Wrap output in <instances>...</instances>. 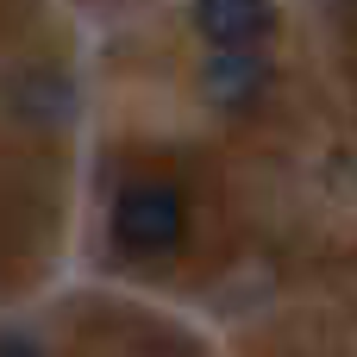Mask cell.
<instances>
[{"mask_svg": "<svg viewBox=\"0 0 357 357\" xmlns=\"http://www.w3.org/2000/svg\"><path fill=\"white\" fill-rule=\"evenodd\" d=\"M182 195L169 182H132L119 201H113V238L132 251V257H163L182 245Z\"/></svg>", "mask_w": 357, "mask_h": 357, "instance_id": "cell-1", "label": "cell"}, {"mask_svg": "<svg viewBox=\"0 0 357 357\" xmlns=\"http://www.w3.org/2000/svg\"><path fill=\"white\" fill-rule=\"evenodd\" d=\"M264 88H270V63L257 56V44H213V56L201 63V94H207L220 113L257 107Z\"/></svg>", "mask_w": 357, "mask_h": 357, "instance_id": "cell-2", "label": "cell"}, {"mask_svg": "<svg viewBox=\"0 0 357 357\" xmlns=\"http://www.w3.org/2000/svg\"><path fill=\"white\" fill-rule=\"evenodd\" d=\"M270 19V0H195V25L207 44H257Z\"/></svg>", "mask_w": 357, "mask_h": 357, "instance_id": "cell-3", "label": "cell"}, {"mask_svg": "<svg viewBox=\"0 0 357 357\" xmlns=\"http://www.w3.org/2000/svg\"><path fill=\"white\" fill-rule=\"evenodd\" d=\"M13 107L25 119H56V113H69V82L56 69H31V75L13 82Z\"/></svg>", "mask_w": 357, "mask_h": 357, "instance_id": "cell-4", "label": "cell"}]
</instances>
